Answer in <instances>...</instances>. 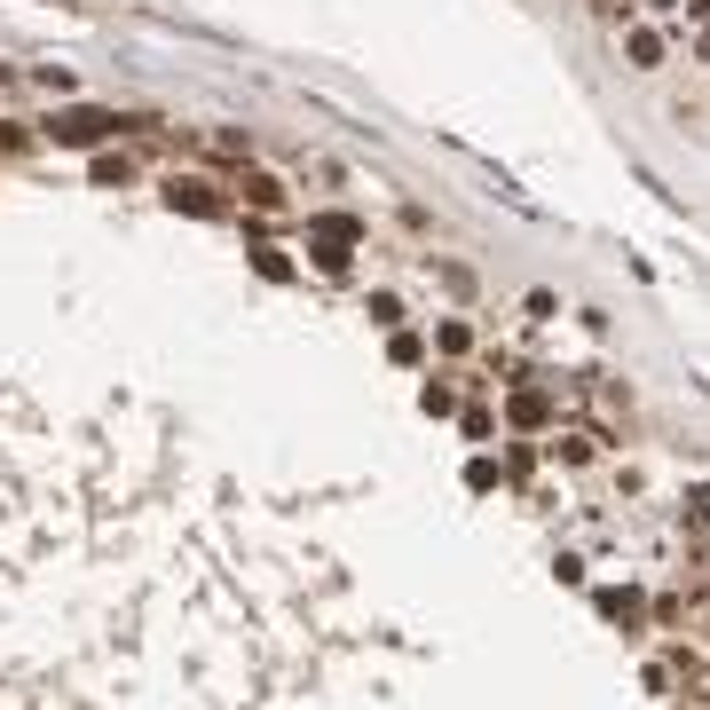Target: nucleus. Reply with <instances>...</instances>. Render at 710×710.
Listing matches in <instances>:
<instances>
[{"instance_id": "19", "label": "nucleus", "mask_w": 710, "mask_h": 710, "mask_svg": "<svg viewBox=\"0 0 710 710\" xmlns=\"http://www.w3.org/2000/svg\"><path fill=\"white\" fill-rule=\"evenodd\" d=\"M466 490H497V458H474L466 466Z\"/></svg>"}, {"instance_id": "2", "label": "nucleus", "mask_w": 710, "mask_h": 710, "mask_svg": "<svg viewBox=\"0 0 710 710\" xmlns=\"http://www.w3.org/2000/svg\"><path fill=\"white\" fill-rule=\"evenodd\" d=\"M158 198H166V214H190V221H221V214L237 206V198L214 183V174H183V166L158 183Z\"/></svg>"}, {"instance_id": "11", "label": "nucleus", "mask_w": 710, "mask_h": 710, "mask_svg": "<svg viewBox=\"0 0 710 710\" xmlns=\"http://www.w3.org/2000/svg\"><path fill=\"white\" fill-rule=\"evenodd\" d=\"M600 615H615V624H640L648 600H640V592H600Z\"/></svg>"}, {"instance_id": "3", "label": "nucleus", "mask_w": 710, "mask_h": 710, "mask_svg": "<svg viewBox=\"0 0 710 710\" xmlns=\"http://www.w3.org/2000/svg\"><path fill=\"white\" fill-rule=\"evenodd\" d=\"M229 190H237V198H245L253 214H285V198H293V190L277 183V174H260V166H245V174H237Z\"/></svg>"}, {"instance_id": "7", "label": "nucleus", "mask_w": 710, "mask_h": 710, "mask_svg": "<svg viewBox=\"0 0 710 710\" xmlns=\"http://www.w3.org/2000/svg\"><path fill=\"white\" fill-rule=\"evenodd\" d=\"M308 237H324V245H364V221H355V214H316Z\"/></svg>"}, {"instance_id": "9", "label": "nucleus", "mask_w": 710, "mask_h": 710, "mask_svg": "<svg viewBox=\"0 0 710 710\" xmlns=\"http://www.w3.org/2000/svg\"><path fill=\"white\" fill-rule=\"evenodd\" d=\"M434 347H442V355H474V324H466V316H442V324H434Z\"/></svg>"}, {"instance_id": "5", "label": "nucleus", "mask_w": 710, "mask_h": 710, "mask_svg": "<svg viewBox=\"0 0 710 710\" xmlns=\"http://www.w3.org/2000/svg\"><path fill=\"white\" fill-rule=\"evenodd\" d=\"M505 418H513L521 434H538V426H553V395H545V387H521V395L505 403Z\"/></svg>"}, {"instance_id": "20", "label": "nucleus", "mask_w": 710, "mask_h": 710, "mask_svg": "<svg viewBox=\"0 0 710 710\" xmlns=\"http://www.w3.org/2000/svg\"><path fill=\"white\" fill-rule=\"evenodd\" d=\"M687 17H702V24H710V0H687Z\"/></svg>"}, {"instance_id": "1", "label": "nucleus", "mask_w": 710, "mask_h": 710, "mask_svg": "<svg viewBox=\"0 0 710 710\" xmlns=\"http://www.w3.org/2000/svg\"><path fill=\"white\" fill-rule=\"evenodd\" d=\"M119 127H135V119H119V111H103V103H63V111L40 119V135H48L56 150H96V142H111Z\"/></svg>"}, {"instance_id": "10", "label": "nucleus", "mask_w": 710, "mask_h": 710, "mask_svg": "<svg viewBox=\"0 0 710 710\" xmlns=\"http://www.w3.org/2000/svg\"><path fill=\"white\" fill-rule=\"evenodd\" d=\"M418 411H426V418H451V411H458V387H451V379H426V387H418Z\"/></svg>"}, {"instance_id": "8", "label": "nucleus", "mask_w": 710, "mask_h": 710, "mask_svg": "<svg viewBox=\"0 0 710 710\" xmlns=\"http://www.w3.org/2000/svg\"><path fill=\"white\" fill-rule=\"evenodd\" d=\"M308 260H316L324 277H347V269H355V245H324V237H308Z\"/></svg>"}, {"instance_id": "6", "label": "nucleus", "mask_w": 710, "mask_h": 710, "mask_svg": "<svg viewBox=\"0 0 710 710\" xmlns=\"http://www.w3.org/2000/svg\"><path fill=\"white\" fill-rule=\"evenodd\" d=\"M245 260H253V277H269V285H293V253H285V245L253 237V245H245Z\"/></svg>"}, {"instance_id": "4", "label": "nucleus", "mask_w": 710, "mask_h": 710, "mask_svg": "<svg viewBox=\"0 0 710 710\" xmlns=\"http://www.w3.org/2000/svg\"><path fill=\"white\" fill-rule=\"evenodd\" d=\"M624 56H632V71H663L671 40H663L655 24H624Z\"/></svg>"}, {"instance_id": "21", "label": "nucleus", "mask_w": 710, "mask_h": 710, "mask_svg": "<svg viewBox=\"0 0 710 710\" xmlns=\"http://www.w3.org/2000/svg\"><path fill=\"white\" fill-rule=\"evenodd\" d=\"M648 9H679V0H648Z\"/></svg>"}, {"instance_id": "13", "label": "nucleus", "mask_w": 710, "mask_h": 710, "mask_svg": "<svg viewBox=\"0 0 710 710\" xmlns=\"http://www.w3.org/2000/svg\"><path fill=\"white\" fill-rule=\"evenodd\" d=\"M87 174H96V190H127V183H135V166H127V158H111V150L87 166Z\"/></svg>"}, {"instance_id": "17", "label": "nucleus", "mask_w": 710, "mask_h": 710, "mask_svg": "<svg viewBox=\"0 0 710 710\" xmlns=\"http://www.w3.org/2000/svg\"><path fill=\"white\" fill-rule=\"evenodd\" d=\"M387 355H395V364H418L426 339H418V332H395V339H387Z\"/></svg>"}, {"instance_id": "15", "label": "nucleus", "mask_w": 710, "mask_h": 710, "mask_svg": "<svg viewBox=\"0 0 710 710\" xmlns=\"http://www.w3.org/2000/svg\"><path fill=\"white\" fill-rule=\"evenodd\" d=\"M434 277L451 285V293H474V269H466V260H434Z\"/></svg>"}, {"instance_id": "16", "label": "nucleus", "mask_w": 710, "mask_h": 710, "mask_svg": "<svg viewBox=\"0 0 710 710\" xmlns=\"http://www.w3.org/2000/svg\"><path fill=\"white\" fill-rule=\"evenodd\" d=\"M32 79L48 87V96H71V71H63V63H32Z\"/></svg>"}, {"instance_id": "14", "label": "nucleus", "mask_w": 710, "mask_h": 710, "mask_svg": "<svg viewBox=\"0 0 710 710\" xmlns=\"http://www.w3.org/2000/svg\"><path fill=\"white\" fill-rule=\"evenodd\" d=\"M592 451H600L592 434H553V458H561V466H592Z\"/></svg>"}, {"instance_id": "18", "label": "nucleus", "mask_w": 710, "mask_h": 710, "mask_svg": "<svg viewBox=\"0 0 710 710\" xmlns=\"http://www.w3.org/2000/svg\"><path fill=\"white\" fill-rule=\"evenodd\" d=\"M0 150H32V127L24 119H0Z\"/></svg>"}, {"instance_id": "12", "label": "nucleus", "mask_w": 710, "mask_h": 710, "mask_svg": "<svg viewBox=\"0 0 710 710\" xmlns=\"http://www.w3.org/2000/svg\"><path fill=\"white\" fill-rule=\"evenodd\" d=\"M214 142V158H237V166H253V135L245 127H221V135H206Z\"/></svg>"}]
</instances>
